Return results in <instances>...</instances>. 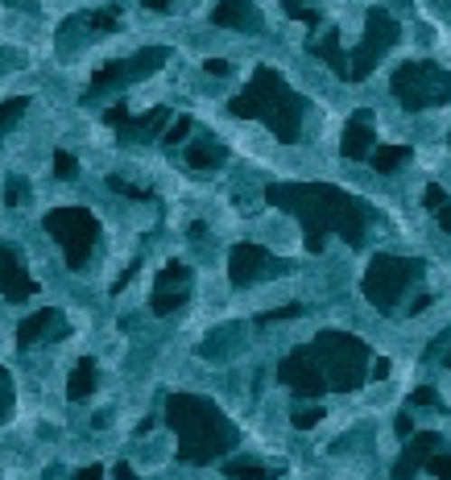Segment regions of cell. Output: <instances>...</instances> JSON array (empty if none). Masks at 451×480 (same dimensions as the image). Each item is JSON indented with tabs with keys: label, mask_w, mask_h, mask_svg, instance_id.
Returning a JSON list of instances; mask_svg holds the SVG:
<instances>
[{
	"label": "cell",
	"mask_w": 451,
	"mask_h": 480,
	"mask_svg": "<svg viewBox=\"0 0 451 480\" xmlns=\"http://www.w3.org/2000/svg\"><path fill=\"white\" fill-rule=\"evenodd\" d=\"M265 199L303 220L306 245L315 253L324 249L327 232L343 236L348 245H361L364 224H369V212L352 195H343L340 186H327V183H274V186H265Z\"/></svg>",
	"instance_id": "cell-1"
},
{
	"label": "cell",
	"mask_w": 451,
	"mask_h": 480,
	"mask_svg": "<svg viewBox=\"0 0 451 480\" xmlns=\"http://www.w3.org/2000/svg\"><path fill=\"white\" fill-rule=\"evenodd\" d=\"M166 422L178 435V464H211L236 443V427L224 410L199 393H170Z\"/></svg>",
	"instance_id": "cell-2"
},
{
	"label": "cell",
	"mask_w": 451,
	"mask_h": 480,
	"mask_svg": "<svg viewBox=\"0 0 451 480\" xmlns=\"http://www.w3.org/2000/svg\"><path fill=\"white\" fill-rule=\"evenodd\" d=\"M228 108H232L236 117L261 120L277 141H298V128H303V99L290 91V83H286L274 67L257 71L253 83H249Z\"/></svg>",
	"instance_id": "cell-3"
},
{
	"label": "cell",
	"mask_w": 451,
	"mask_h": 480,
	"mask_svg": "<svg viewBox=\"0 0 451 480\" xmlns=\"http://www.w3.org/2000/svg\"><path fill=\"white\" fill-rule=\"evenodd\" d=\"M306 353L319 364L327 390H356V385H364L369 361H373L369 344L356 340V335H343V332H324Z\"/></svg>",
	"instance_id": "cell-4"
},
{
	"label": "cell",
	"mask_w": 451,
	"mask_h": 480,
	"mask_svg": "<svg viewBox=\"0 0 451 480\" xmlns=\"http://www.w3.org/2000/svg\"><path fill=\"white\" fill-rule=\"evenodd\" d=\"M422 278V261H410V257H373L369 269H364V298L377 306L381 315H393L402 295L410 290V282Z\"/></svg>",
	"instance_id": "cell-5"
},
{
	"label": "cell",
	"mask_w": 451,
	"mask_h": 480,
	"mask_svg": "<svg viewBox=\"0 0 451 480\" xmlns=\"http://www.w3.org/2000/svg\"><path fill=\"white\" fill-rule=\"evenodd\" d=\"M46 232L59 240L62 257H67L70 269H83L91 261V249L99 240V220L91 216L88 207L67 203V207H54L46 212Z\"/></svg>",
	"instance_id": "cell-6"
},
{
	"label": "cell",
	"mask_w": 451,
	"mask_h": 480,
	"mask_svg": "<svg viewBox=\"0 0 451 480\" xmlns=\"http://www.w3.org/2000/svg\"><path fill=\"white\" fill-rule=\"evenodd\" d=\"M393 96L402 99L410 112L418 108H435V104H447L451 99V75L435 62H402L390 79Z\"/></svg>",
	"instance_id": "cell-7"
},
{
	"label": "cell",
	"mask_w": 451,
	"mask_h": 480,
	"mask_svg": "<svg viewBox=\"0 0 451 480\" xmlns=\"http://www.w3.org/2000/svg\"><path fill=\"white\" fill-rule=\"evenodd\" d=\"M398 38H402V25L393 21L390 9H373V13H369V21H364L361 46H356V54L348 59V79H352V83H361V79L373 75V67L381 62V54H385V50H390Z\"/></svg>",
	"instance_id": "cell-8"
},
{
	"label": "cell",
	"mask_w": 451,
	"mask_h": 480,
	"mask_svg": "<svg viewBox=\"0 0 451 480\" xmlns=\"http://www.w3.org/2000/svg\"><path fill=\"white\" fill-rule=\"evenodd\" d=\"M166 59H170V50H166V46H146L141 54H133V59L108 62V67H99L96 75H91L88 96H99V91H108V88H120V83H128V79L154 75V71L166 67Z\"/></svg>",
	"instance_id": "cell-9"
},
{
	"label": "cell",
	"mask_w": 451,
	"mask_h": 480,
	"mask_svg": "<svg viewBox=\"0 0 451 480\" xmlns=\"http://www.w3.org/2000/svg\"><path fill=\"white\" fill-rule=\"evenodd\" d=\"M108 125L120 133V141H125V146H137V141L162 137V128L170 125V108H149L146 117H133L125 104H112V108H108Z\"/></svg>",
	"instance_id": "cell-10"
},
{
	"label": "cell",
	"mask_w": 451,
	"mask_h": 480,
	"mask_svg": "<svg viewBox=\"0 0 451 480\" xmlns=\"http://www.w3.org/2000/svg\"><path fill=\"white\" fill-rule=\"evenodd\" d=\"M187 298H191V269L183 261H170L166 269L157 274L149 311H154V315H174L178 306H187Z\"/></svg>",
	"instance_id": "cell-11"
},
{
	"label": "cell",
	"mask_w": 451,
	"mask_h": 480,
	"mask_svg": "<svg viewBox=\"0 0 451 480\" xmlns=\"http://www.w3.org/2000/svg\"><path fill=\"white\" fill-rule=\"evenodd\" d=\"M277 381L290 385L295 393H303V398H319V393L327 390L324 372H319V364L311 361V353L306 348H298V353H290L282 364H277Z\"/></svg>",
	"instance_id": "cell-12"
},
{
	"label": "cell",
	"mask_w": 451,
	"mask_h": 480,
	"mask_svg": "<svg viewBox=\"0 0 451 480\" xmlns=\"http://www.w3.org/2000/svg\"><path fill=\"white\" fill-rule=\"evenodd\" d=\"M0 295L13 298V303H25V298L38 295V282L30 278L25 261L9 245H0Z\"/></svg>",
	"instance_id": "cell-13"
},
{
	"label": "cell",
	"mask_w": 451,
	"mask_h": 480,
	"mask_svg": "<svg viewBox=\"0 0 451 480\" xmlns=\"http://www.w3.org/2000/svg\"><path fill=\"white\" fill-rule=\"evenodd\" d=\"M265 274H274V257H269V249L261 245H236L232 257H228V278H232L236 286H245V282H257V278Z\"/></svg>",
	"instance_id": "cell-14"
},
{
	"label": "cell",
	"mask_w": 451,
	"mask_h": 480,
	"mask_svg": "<svg viewBox=\"0 0 451 480\" xmlns=\"http://www.w3.org/2000/svg\"><path fill=\"white\" fill-rule=\"evenodd\" d=\"M120 25V9L117 5H104V9H91V13H79V17H67L59 30V42H70L79 33V38H88V33H112Z\"/></svg>",
	"instance_id": "cell-15"
},
{
	"label": "cell",
	"mask_w": 451,
	"mask_h": 480,
	"mask_svg": "<svg viewBox=\"0 0 451 480\" xmlns=\"http://www.w3.org/2000/svg\"><path fill=\"white\" fill-rule=\"evenodd\" d=\"M46 335H67V324H62V315L54 311V306L33 311L30 319L17 327V348H33V344L46 340Z\"/></svg>",
	"instance_id": "cell-16"
},
{
	"label": "cell",
	"mask_w": 451,
	"mask_h": 480,
	"mask_svg": "<svg viewBox=\"0 0 451 480\" xmlns=\"http://www.w3.org/2000/svg\"><path fill=\"white\" fill-rule=\"evenodd\" d=\"M439 447H443V435H435V431L414 435V439L406 443V451L398 456V464H393V480H410L414 472L422 468V460H427L431 451H439Z\"/></svg>",
	"instance_id": "cell-17"
},
{
	"label": "cell",
	"mask_w": 451,
	"mask_h": 480,
	"mask_svg": "<svg viewBox=\"0 0 451 480\" xmlns=\"http://www.w3.org/2000/svg\"><path fill=\"white\" fill-rule=\"evenodd\" d=\"M211 21L224 25V30H249V33L261 30V13H257L253 0H220L211 9Z\"/></svg>",
	"instance_id": "cell-18"
},
{
	"label": "cell",
	"mask_w": 451,
	"mask_h": 480,
	"mask_svg": "<svg viewBox=\"0 0 451 480\" xmlns=\"http://www.w3.org/2000/svg\"><path fill=\"white\" fill-rule=\"evenodd\" d=\"M373 146H377V133L369 128V112H356L352 125L343 128V157H369Z\"/></svg>",
	"instance_id": "cell-19"
},
{
	"label": "cell",
	"mask_w": 451,
	"mask_h": 480,
	"mask_svg": "<svg viewBox=\"0 0 451 480\" xmlns=\"http://www.w3.org/2000/svg\"><path fill=\"white\" fill-rule=\"evenodd\" d=\"M311 54H315V59H324L327 67H332L340 79H348V54H343V46H340V33H335V30H327L324 38L315 42V46H311Z\"/></svg>",
	"instance_id": "cell-20"
},
{
	"label": "cell",
	"mask_w": 451,
	"mask_h": 480,
	"mask_svg": "<svg viewBox=\"0 0 451 480\" xmlns=\"http://www.w3.org/2000/svg\"><path fill=\"white\" fill-rule=\"evenodd\" d=\"M91 390H96V361H91V356H83V361L70 369L67 398H70V402H79V398H88Z\"/></svg>",
	"instance_id": "cell-21"
},
{
	"label": "cell",
	"mask_w": 451,
	"mask_h": 480,
	"mask_svg": "<svg viewBox=\"0 0 451 480\" xmlns=\"http://www.w3.org/2000/svg\"><path fill=\"white\" fill-rule=\"evenodd\" d=\"M406 157H410V146H377V149H369V162H373L377 174H393Z\"/></svg>",
	"instance_id": "cell-22"
},
{
	"label": "cell",
	"mask_w": 451,
	"mask_h": 480,
	"mask_svg": "<svg viewBox=\"0 0 451 480\" xmlns=\"http://www.w3.org/2000/svg\"><path fill=\"white\" fill-rule=\"evenodd\" d=\"M422 199H427V207H431V216L439 220V224L451 232V199L443 195V186H439V183H431V186H427V195H422Z\"/></svg>",
	"instance_id": "cell-23"
},
{
	"label": "cell",
	"mask_w": 451,
	"mask_h": 480,
	"mask_svg": "<svg viewBox=\"0 0 451 480\" xmlns=\"http://www.w3.org/2000/svg\"><path fill=\"white\" fill-rule=\"evenodd\" d=\"M224 476L228 480H269L274 472L261 468L257 460H232V464H224Z\"/></svg>",
	"instance_id": "cell-24"
},
{
	"label": "cell",
	"mask_w": 451,
	"mask_h": 480,
	"mask_svg": "<svg viewBox=\"0 0 451 480\" xmlns=\"http://www.w3.org/2000/svg\"><path fill=\"white\" fill-rule=\"evenodd\" d=\"M25 108H30V99L17 96V99H0V137L9 133L13 125H17L21 117H25Z\"/></svg>",
	"instance_id": "cell-25"
},
{
	"label": "cell",
	"mask_w": 451,
	"mask_h": 480,
	"mask_svg": "<svg viewBox=\"0 0 451 480\" xmlns=\"http://www.w3.org/2000/svg\"><path fill=\"white\" fill-rule=\"evenodd\" d=\"M187 162L195 170H211V166H220V162H224V149H216V146H191L187 149Z\"/></svg>",
	"instance_id": "cell-26"
},
{
	"label": "cell",
	"mask_w": 451,
	"mask_h": 480,
	"mask_svg": "<svg viewBox=\"0 0 451 480\" xmlns=\"http://www.w3.org/2000/svg\"><path fill=\"white\" fill-rule=\"evenodd\" d=\"M108 191H117V195L133 199V203H149V199H154L146 186H133V183H125V178H117V174H108Z\"/></svg>",
	"instance_id": "cell-27"
},
{
	"label": "cell",
	"mask_w": 451,
	"mask_h": 480,
	"mask_svg": "<svg viewBox=\"0 0 451 480\" xmlns=\"http://www.w3.org/2000/svg\"><path fill=\"white\" fill-rule=\"evenodd\" d=\"M422 468L427 472H435V476L439 480H451V451H431V456H427V460H422Z\"/></svg>",
	"instance_id": "cell-28"
},
{
	"label": "cell",
	"mask_w": 451,
	"mask_h": 480,
	"mask_svg": "<svg viewBox=\"0 0 451 480\" xmlns=\"http://www.w3.org/2000/svg\"><path fill=\"white\" fill-rule=\"evenodd\" d=\"M187 133H191V117H178L162 128V141H166V146H178V141H187Z\"/></svg>",
	"instance_id": "cell-29"
},
{
	"label": "cell",
	"mask_w": 451,
	"mask_h": 480,
	"mask_svg": "<svg viewBox=\"0 0 451 480\" xmlns=\"http://www.w3.org/2000/svg\"><path fill=\"white\" fill-rule=\"evenodd\" d=\"M25 199H30V186H25V178H9V183H5V203L21 207Z\"/></svg>",
	"instance_id": "cell-30"
},
{
	"label": "cell",
	"mask_w": 451,
	"mask_h": 480,
	"mask_svg": "<svg viewBox=\"0 0 451 480\" xmlns=\"http://www.w3.org/2000/svg\"><path fill=\"white\" fill-rule=\"evenodd\" d=\"M54 174H59L62 183H70V178L79 174V162L67 154V149H59V154H54Z\"/></svg>",
	"instance_id": "cell-31"
},
{
	"label": "cell",
	"mask_w": 451,
	"mask_h": 480,
	"mask_svg": "<svg viewBox=\"0 0 451 480\" xmlns=\"http://www.w3.org/2000/svg\"><path fill=\"white\" fill-rule=\"evenodd\" d=\"M282 9L290 13L295 21H303V25H315V21H319V17H315V9H306V0H282Z\"/></svg>",
	"instance_id": "cell-32"
},
{
	"label": "cell",
	"mask_w": 451,
	"mask_h": 480,
	"mask_svg": "<svg viewBox=\"0 0 451 480\" xmlns=\"http://www.w3.org/2000/svg\"><path fill=\"white\" fill-rule=\"evenodd\" d=\"M298 315H303V306H298V303H290V306H277V311L257 315V324H277V319H298Z\"/></svg>",
	"instance_id": "cell-33"
},
{
	"label": "cell",
	"mask_w": 451,
	"mask_h": 480,
	"mask_svg": "<svg viewBox=\"0 0 451 480\" xmlns=\"http://www.w3.org/2000/svg\"><path fill=\"white\" fill-rule=\"evenodd\" d=\"M410 406H435V410H439V393H435L431 385H422V390L410 393Z\"/></svg>",
	"instance_id": "cell-34"
},
{
	"label": "cell",
	"mask_w": 451,
	"mask_h": 480,
	"mask_svg": "<svg viewBox=\"0 0 451 480\" xmlns=\"http://www.w3.org/2000/svg\"><path fill=\"white\" fill-rule=\"evenodd\" d=\"M319 419H324V410H295V419H290V422H295L298 431H311Z\"/></svg>",
	"instance_id": "cell-35"
},
{
	"label": "cell",
	"mask_w": 451,
	"mask_h": 480,
	"mask_svg": "<svg viewBox=\"0 0 451 480\" xmlns=\"http://www.w3.org/2000/svg\"><path fill=\"white\" fill-rule=\"evenodd\" d=\"M9 406H13V390H9V377H5V369H0V422H5Z\"/></svg>",
	"instance_id": "cell-36"
},
{
	"label": "cell",
	"mask_w": 451,
	"mask_h": 480,
	"mask_svg": "<svg viewBox=\"0 0 451 480\" xmlns=\"http://www.w3.org/2000/svg\"><path fill=\"white\" fill-rule=\"evenodd\" d=\"M203 71H207V75H216V79H224L228 71H232V62H224V59H207V62H203Z\"/></svg>",
	"instance_id": "cell-37"
},
{
	"label": "cell",
	"mask_w": 451,
	"mask_h": 480,
	"mask_svg": "<svg viewBox=\"0 0 451 480\" xmlns=\"http://www.w3.org/2000/svg\"><path fill=\"white\" fill-rule=\"evenodd\" d=\"M70 480H104V468H99V464H88V468H79Z\"/></svg>",
	"instance_id": "cell-38"
},
{
	"label": "cell",
	"mask_w": 451,
	"mask_h": 480,
	"mask_svg": "<svg viewBox=\"0 0 451 480\" xmlns=\"http://www.w3.org/2000/svg\"><path fill=\"white\" fill-rule=\"evenodd\" d=\"M369 377H390V361H385V356L369 361Z\"/></svg>",
	"instance_id": "cell-39"
},
{
	"label": "cell",
	"mask_w": 451,
	"mask_h": 480,
	"mask_svg": "<svg viewBox=\"0 0 451 480\" xmlns=\"http://www.w3.org/2000/svg\"><path fill=\"white\" fill-rule=\"evenodd\" d=\"M393 427H398V435H402V439H410V431H414L410 414H398V422H393Z\"/></svg>",
	"instance_id": "cell-40"
},
{
	"label": "cell",
	"mask_w": 451,
	"mask_h": 480,
	"mask_svg": "<svg viewBox=\"0 0 451 480\" xmlns=\"http://www.w3.org/2000/svg\"><path fill=\"white\" fill-rule=\"evenodd\" d=\"M117 480H141V476L133 472V464H117Z\"/></svg>",
	"instance_id": "cell-41"
},
{
	"label": "cell",
	"mask_w": 451,
	"mask_h": 480,
	"mask_svg": "<svg viewBox=\"0 0 451 480\" xmlns=\"http://www.w3.org/2000/svg\"><path fill=\"white\" fill-rule=\"evenodd\" d=\"M146 9H154V13H170V0H141Z\"/></svg>",
	"instance_id": "cell-42"
},
{
	"label": "cell",
	"mask_w": 451,
	"mask_h": 480,
	"mask_svg": "<svg viewBox=\"0 0 451 480\" xmlns=\"http://www.w3.org/2000/svg\"><path fill=\"white\" fill-rule=\"evenodd\" d=\"M5 5H21V0H5Z\"/></svg>",
	"instance_id": "cell-43"
},
{
	"label": "cell",
	"mask_w": 451,
	"mask_h": 480,
	"mask_svg": "<svg viewBox=\"0 0 451 480\" xmlns=\"http://www.w3.org/2000/svg\"><path fill=\"white\" fill-rule=\"evenodd\" d=\"M447 364H451V353H447Z\"/></svg>",
	"instance_id": "cell-44"
},
{
	"label": "cell",
	"mask_w": 451,
	"mask_h": 480,
	"mask_svg": "<svg viewBox=\"0 0 451 480\" xmlns=\"http://www.w3.org/2000/svg\"><path fill=\"white\" fill-rule=\"evenodd\" d=\"M447 141H451V133H447Z\"/></svg>",
	"instance_id": "cell-45"
}]
</instances>
